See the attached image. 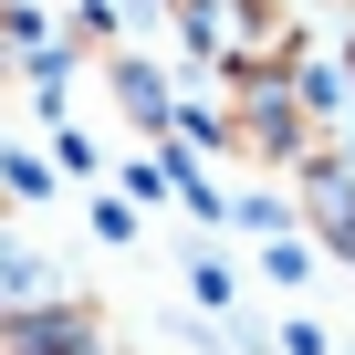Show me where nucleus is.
I'll return each instance as SVG.
<instances>
[{
  "instance_id": "nucleus-1",
  "label": "nucleus",
  "mask_w": 355,
  "mask_h": 355,
  "mask_svg": "<svg viewBox=\"0 0 355 355\" xmlns=\"http://www.w3.org/2000/svg\"><path fill=\"white\" fill-rule=\"evenodd\" d=\"M178 21L220 73H293L303 63V21L282 0H178Z\"/></svg>"
},
{
  "instance_id": "nucleus-2",
  "label": "nucleus",
  "mask_w": 355,
  "mask_h": 355,
  "mask_svg": "<svg viewBox=\"0 0 355 355\" xmlns=\"http://www.w3.org/2000/svg\"><path fill=\"white\" fill-rule=\"evenodd\" d=\"M303 209H313V220H324V241H334V251L355 261V167L313 157V167H303Z\"/></svg>"
},
{
  "instance_id": "nucleus-3",
  "label": "nucleus",
  "mask_w": 355,
  "mask_h": 355,
  "mask_svg": "<svg viewBox=\"0 0 355 355\" xmlns=\"http://www.w3.org/2000/svg\"><path fill=\"white\" fill-rule=\"evenodd\" d=\"M115 105H125L136 125H167V84H157L146 63H125V53H115Z\"/></svg>"
}]
</instances>
